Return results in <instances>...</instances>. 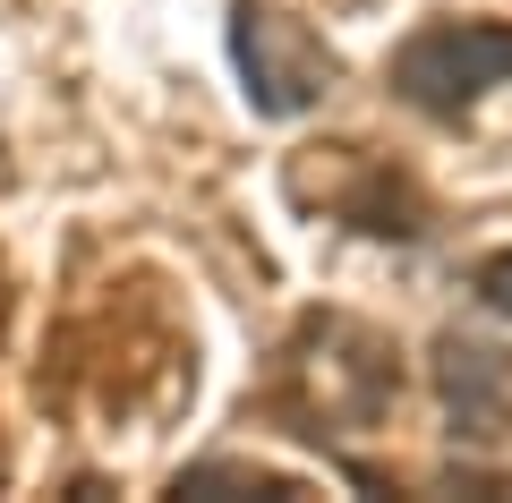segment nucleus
<instances>
[{
    "instance_id": "f03ea898",
    "label": "nucleus",
    "mask_w": 512,
    "mask_h": 503,
    "mask_svg": "<svg viewBox=\"0 0 512 503\" xmlns=\"http://www.w3.org/2000/svg\"><path fill=\"white\" fill-rule=\"evenodd\" d=\"M231 60H239V94H248L265 120H299L333 94V52L274 0H239L231 9Z\"/></svg>"
},
{
    "instance_id": "39448f33",
    "label": "nucleus",
    "mask_w": 512,
    "mask_h": 503,
    "mask_svg": "<svg viewBox=\"0 0 512 503\" xmlns=\"http://www.w3.org/2000/svg\"><path fill=\"white\" fill-rule=\"evenodd\" d=\"M171 495H299V478L282 469H248V461H197L171 478Z\"/></svg>"
},
{
    "instance_id": "f257e3e1",
    "label": "nucleus",
    "mask_w": 512,
    "mask_h": 503,
    "mask_svg": "<svg viewBox=\"0 0 512 503\" xmlns=\"http://www.w3.org/2000/svg\"><path fill=\"white\" fill-rule=\"evenodd\" d=\"M384 86L427 120H461L495 86H512V18H427L384 60Z\"/></svg>"
},
{
    "instance_id": "20e7f679",
    "label": "nucleus",
    "mask_w": 512,
    "mask_h": 503,
    "mask_svg": "<svg viewBox=\"0 0 512 503\" xmlns=\"http://www.w3.org/2000/svg\"><path fill=\"white\" fill-rule=\"evenodd\" d=\"M325 154V205L367 239H419L427 231V205L419 188L393 171V162H367L359 145H316Z\"/></svg>"
},
{
    "instance_id": "423d86ee",
    "label": "nucleus",
    "mask_w": 512,
    "mask_h": 503,
    "mask_svg": "<svg viewBox=\"0 0 512 503\" xmlns=\"http://www.w3.org/2000/svg\"><path fill=\"white\" fill-rule=\"evenodd\" d=\"M470 290H478V307H495V316H512V248H495V256H478V273H470Z\"/></svg>"
},
{
    "instance_id": "7ed1b4c3",
    "label": "nucleus",
    "mask_w": 512,
    "mask_h": 503,
    "mask_svg": "<svg viewBox=\"0 0 512 503\" xmlns=\"http://www.w3.org/2000/svg\"><path fill=\"white\" fill-rule=\"evenodd\" d=\"M436 401H444V427L461 444H504L512 435V350L478 342V333H444L436 342Z\"/></svg>"
}]
</instances>
